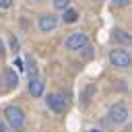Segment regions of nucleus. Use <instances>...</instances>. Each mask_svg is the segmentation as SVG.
Segmentation results:
<instances>
[{
    "label": "nucleus",
    "instance_id": "15",
    "mask_svg": "<svg viewBox=\"0 0 132 132\" xmlns=\"http://www.w3.org/2000/svg\"><path fill=\"white\" fill-rule=\"evenodd\" d=\"M2 54H4V41L0 39V56H2Z\"/></svg>",
    "mask_w": 132,
    "mask_h": 132
},
{
    "label": "nucleus",
    "instance_id": "19",
    "mask_svg": "<svg viewBox=\"0 0 132 132\" xmlns=\"http://www.w3.org/2000/svg\"><path fill=\"white\" fill-rule=\"evenodd\" d=\"M95 2H101V0H95Z\"/></svg>",
    "mask_w": 132,
    "mask_h": 132
},
{
    "label": "nucleus",
    "instance_id": "11",
    "mask_svg": "<svg viewBox=\"0 0 132 132\" xmlns=\"http://www.w3.org/2000/svg\"><path fill=\"white\" fill-rule=\"evenodd\" d=\"M70 6V0H54V8L56 10H64Z\"/></svg>",
    "mask_w": 132,
    "mask_h": 132
},
{
    "label": "nucleus",
    "instance_id": "5",
    "mask_svg": "<svg viewBox=\"0 0 132 132\" xmlns=\"http://www.w3.org/2000/svg\"><path fill=\"white\" fill-rule=\"evenodd\" d=\"M37 25H39V31H41V33H52V31L58 27V19H56L54 14H50V12H45V14L39 16Z\"/></svg>",
    "mask_w": 132,
    "mask_h": 132
},
{
    "label": "nucleus",
    "instance_id": "9",
    "mask_svg": "<svg viewBox=\"0 0 132 132\" xmlns=\"http://www.w3.org/2000/svg\"><path fill=\"white\" fill-rule=\"evenodd\" d=\"M111 39L118 41V43H130V35H128L126 31H122V29H116V31L111 33Z\"/></svg>",
    "mask_w": 132,
    "mask_h": 132
},
{
    "label": "nucleus",
    "instance_id": "6",
    "mask_svg": "<svg viewBox=\"0 0 132 132\" xmlns=\"http://www.w3.org/2000/svg\"><path fill=\"white\" fill-rule=\"evenodd\" d=\"M45 103H47V107H50L52 111H56V113H62V111L66 109V101H64V97H62L60 93H52V95H47Z\"/></svg>",
    "mask_w": 132,
    "mask_h": 132
},
{
    "label": "nucleus",
    "instance_id": "7",
    "mask_svg": "<svg viewBox=\"0 0 132 132\" xmlns=\"http://www.w3.org/2000/svg\"><path fill=\"white\" fill-rule=\"evenodd\" d=\"M43 80L35 74V76H29V93L33 95V97H41L43 95Z\"/></svg>",
    "mask_w": 132,
    "mask_h": 132
},
{
    "label": "nucleus",
    "instance_id": "10",
    "mask_svg": "<svg viewBox=\"0 0 132 132\" xmlns=\"http://www.w3.org/2000/svg\"><path fill=\"white\" fill-rule=\"evenodd\" d=\"M4 78H6V85H8V87H16V85H19V76H16V72H14L12 68H6Z\"/></svg>",
    "mask_w": 132,
    "mask_h": 132
},
{
    "label": "nucleus",
    "instance_id": "8",
    "mask_svg": "<svg viewBox=\"0 0 132 132\" xmlns=\"http://www.w3.org/2000/svg\"><path fill=\"white\" fill-rule=\"evenodd\" d=\"M62 12H64V14H62V21H64V23H76V21H78V12H76L74 8L68 6V8H64Z\"/></svg>",
    "mask_w": 132,
    "mask_h": 132
},
{
    "label": "nucleus",
    "instance_id": "18",
    "mask_svg": "<svg viewBox=\"0 0 132 132\" xmlns=\"http://www.w3.org/2000/svg\"><path fill=\"white\" fill-rule=\"evenodd\" d=\"M91 132H101V130H91Z\"/></svg>",
    "mask_w": 132,
    "mask_h": 132
},
{
    "label": "nucleus",
    "instance_id": "2",
    "mask_svg": "<svg viewBox=\"0 0 132 132\" xmlns=\"http://www.w3.org/2000/svg\"><path fill=\"white\" fill-rule=\"evenodd\" d=\"M109 62L118 68H130V54L122 47H116L109 52Z\"/></svg>",
    "mask_w": 132,
    "mask_h": 132
},
{
    "label": "nucleus",
    "instance_id": "17",
    "mask_svg": "<svg viewBox=\"0 0 132 132\" xmlns=\"http://www.w3.org/2000/svg\"><path fill=\"white\" fill-rule=\"evenodd\" d=\"M29 4H39V2H43V0H27Z\"/></svg>",
    "mask_w": 132,
    "mask_h": 132
},
{
    "label": "nucleus",
    "instance_id": "14",
    "mask_svg": "<svg viewBox=\"0 0 132 132\" xmlns=\"http://www.w3.org/2000/svg\"><path fill=\"white\" fill-rule=\"evenodd\" d=\"M10 45H12V50H14V52H16V47H19V41H16V39H14V37H12V39H10Z\"/></svg>",
    "mask_w": 132,
    "mask_h": 132
},
{
    "label": "nucleus",
    "instance_id": "1",
    "mask_svg": "<svg viewBox=\"0 0 132 132\" xmlns=\"http://www.w3.org/2000/svg\"><path fill=\"white\" fill-rule=\"evenodd\" d=\"M4 118H6V124L12 128V130H23L25 128V113H23V109L21 107H16V105H8L6 109H4Z\"/></svg>",
    "mask_w": 132,
    "mask_h": 132
},
{
    "label": "nucleus",
    "instance_id": "13",
    "mask_svg": "<svg viewBox=\"0 0 132 132\" xmlns=\"http://www.w3.org/2000/svg\"><path fill=\"white\" fill-rule=\"evenodd\" d=\"M12 6V0H0V8H10Z\"/></svg>",
    "mask_w": 132,
    "mask_h": 132
},
{
    "label": "nucleus",
    "instance_id": "4",
    "mask_svg": "<svg viewBox=\"0 0 132 132\" xmlns=\"http://www.w3.org/2000/svg\"><path fill=\"white\" fill-rule=\"evenodd\" d=\"M109 120L113 124H124L128 120V107L124 103H116L111 109H109Z\"/></svg>",
    "mask_w": 132,
    "mask_h": 132
},
{
    "label": "nucleus",
    "instance_id": "12",
    "mask_svg": "<svg viewBox=\"0 0 132 132\" xmlns=\"http://www.w3.org/2000/svg\"><path fill=\"white\" fill-rule=\"evenodd\" d=\"M128 4H130V0H113V6H120V8H124Z\"/></svg>",
    "mask_w": 132,
    "mask_h": 132
},
{
    "label": "nucleus",
    "instance_id": "3",
    "mask_svg": "<svg viewBox=\"0 0 132 132\" xmlns=\"http://www.w3.org/2000/svg\"><path fill=\"white\" fill-rule=\"evenodd\" d=\"M87 33H82V31H74V33H70L68 37H66V47L68 50H82V47H87Z\"/></svg>",
    "mask_w": 132,
    "mask_h": 132
},
{
    "label": "nucleus",
    "instance_id": "16",
    "mask_svg": "<svg viewBox=\"0 0 132 132\" xmlns=\"http://www.w3.org/2000/svg\"><path fill=\"white\" fill-rule=\"evenodd\" d=\"M0 132H6V124L4 122H0Z\"/></svg>",
    "mask_w": 132,
    "mask_h": 132
}]
</instances>
